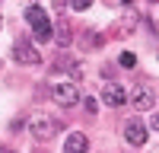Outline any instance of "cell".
Here are the masks:
<instances>
[{
  "label": "cell",
  "mask_w": 159,
  "mask_h": 153,
  "mask_svg": "<svg viewBox=\"0 0 159 153\" xmlns=\"http://www.w3.org/2000/svg\"><path fill=\"white\" fill-rule=\"evenodd\" d=\"M25 22L32 26V32H35L38 42H48L51 38V19H48V13L42 7H29L25 10Z\"/></svg>",
  "instance_id": "obj_1"
},
{
  "label": "cell",
  "mask_w": 159,
  "mask_h": 153,
  "mask_svg": "<svg viewBox=\"0 0 159 153\" xmlns=\"http://www.w3.org/2000/svg\"><path fill=\"white\" fill-rule=\"evenodd\" d=\"M54 134H57V121L51 118V115H35V118H32V137L38 140V144L51 140Z\"/></svg>",
  "instance_id": "obj_2"
},
{
  "label": "cell",
  "mask_w": 159,
  "mask_h": 153,
  "mask_svg": "<svg viewBox=\"0 0 159 153\" xmlns=\"http://www.w3.org/2000/svg\"><path fill=\"white\" fill-rule=\"evenodd\" d=\"M10 54H13V61H16V64H38V51H35V45H32V42H25V38L13 42Z\"/></svg>",
  "instance_id": "obj_3"
},
{
  "label": "cell",
  "mask_w": 159,
  "mask_h": 153,
  "mask_svg": "<svg viewBox=\"0 0 159 153\" xmlns=\"http://www.w3.org/2000/svg\"><path fill=\"white\" fill-rule=\"evenodd\" d=\"M51 93H54V102H57L61 109H73L76 102H80V93H76L73 83H54Z\"/></svg>",
  "instance_id": "obj_4"
},
{
  "label": "cell",
  "mask_w": 159,
  "mask_h": 153,
  "mask_svg": "<svg viewBox=\"0 0 159 153\" xmlns=\"http://www.w3.org/2000/svg\"><path fill=\"white\" fill-rule=\"evenodd\" d=\"M124 137H127V144L143 147V144H147V124H143L140 118H130V121L124 124Z\"/></svg>",
  "instance_id": "obj_5"
},
{
  "label": "cell",
  "mask_w": 159,
  "mask_h": 153,
  "mask_svg": "<svg viewBox=\"0 0 159 153\" xmlns=\"http://www.w3.org/2000/svg\"><path fill=\"white\" fill-rule=\"evenodd\" d=\"M102 99H105V105L118 109V105H124V102H127V93H124V86H118V83H105Z\"/></svg>",
  "instance_id": "obj_6"
},
{
  "label": "cell",
  "mask_w": 159,
  "mask_h": 153,
  "mask_svg": "<svg viewBox=\"0 0 159 153\" xmlns=\"http://www.w3.org/2000/svg\"><path fill=\"white\" fill-rule=\"evenodd\" d=\"M86 150H89V140H86L83 131L67 134V140H64V153H86Z\"/></svg>",
  "instance_id": "obj_7"
},
{
  "label": "cell",
  "mask_w": 159,
  "mask_h": 153,
  "mask_svg": "<svg viewBox=\"0 0 159 153\" xmlns=\"http://www.w3.org/2000/svg\"><path fill=\"white\" fill-rule=\"evenodd\" d=\"M153 102H156V93H153V86H137L134 89V105L143 112V109H153Z\"/></svg>",
  "instance_id": "obj_8"
},
{
  "label": "cell",
  "mask_w": 159,
  "mask_h": 153,
  "mask_svg": "<svg viewBox=\"0 0 159 153\" xmlns=\"http://www.w3.org/2000/svg\"><path fill=\"white\" fill-rule=\"evenodd\" d=\"M57 42H61V45H67V42H70V32H67V22H61V29H57Z\"/></svg>",
  "instance_id": "obj_9"
},
{
  "label": "cell",
  "mask_w": 159,
  "mask_h": 153,
  "mask_svg": "<svg viewBox=\"0 0 159 153\" xmlns=\"http://www.w3.org/2000/svg\"><path fill=\"white\" fill-rule=\"evenodd\" d=\"M80 102H83V105H86V112H89V115H96V109H99V102L92 99V96H86V99H80Z\"/></svg>",
  "instance_id": "obj_10"
},
{
  "label": "cell",
  "mask_w": 159,
  "mask_h": 153,
  "mask_svg": "<svg viewBox=\"0 0 159 153\" xmlns=\"http://www.w3.org/2000/svg\"><path fill=\"white\" fill-rule=\"evenodd\" d=\"M70 7H73V10H89L92 0H70Z\"/></svg>",
  "instance_id": "obj_11"
},
{
  "label": "cell",
  "mask_w": 159,
  "mask_h": 153,
  "mask_svg": "<svg viewBox=\"0 0 159 153\" xmlns=\"http://www.w3.org/2000/svg\"><path fill=\"white\" fill-rule=\"evenodd\" d=\"M121 64H124V67H134L137 58H134V54H121Z\"/></svg>",
  "instance_id": "obj_12"
},
{
  "label": "cell",
  "mask_w": 159,
  "mask_h": 153,
  "mask_svg": "<svg viewBox=\"0 0 159 153\" xmlns=\"http://www.w3.org/2000/svg\"><path fill=\"white\" fill-rule=\"evenodd\" d=\"M67 3H70V0H54V7H57L61 13H64V7H67Z\"/></svg>",
  "instance_id": "obj_13"
},
{
  "label": "cell",
  "mask_w": 159,
  "mask_h": 153,
  "mask_svg": "<svg viewBox=\"0 0 159 153\" xmlns=\"http://www.w3.org/2000/svg\"><path fill=\"white\" fill-rule=\"evenodd\" d=\"M153 131H159V112L153 115Z\"/></svg>",
  "instance_id": "obj_14"
},
{
  "label": "cell",
  "mask_w": 159,
  "mask_h": 153,
  "mask_svg": "<svg viewBox=\"0 0 159 153\" xmlns=\"http://www.w3.org/2000/svg\"><path fill=\"white\" fill-rule=\"evenodd\" d=\"M0 153H10V150H0Z\"/></svg>",
  "instance_id": "obj_15"
},
{
  "label": "cell",
  "mask_w": 159,
  "mask_h": 153,
  "mask_svg": "<svg viewBox=\"0 0 159 153\" xmlns=\"http://www.w3.org/2000/svg\"><path fill=\"white\" fill-rule=\"evenodd\" d=\"M124 3H130V0H124Z\"/></svg>",
  "instance_id": "obj_16"
},
{
  "label": "cell",
  "mask_w": 159,
  "mask_h": 153,
  "mask_svg": "<svg viewBox=\"0 0 159 153\" xmlns=\"http://www.w3.org/2000/svg\"><path fill=\"white\" fill-rule=\"evenodd\" d=\"M0 26H3V22H0Z\"/></svg>",
  "instance_id": "obj_17"
}]
</instances>
